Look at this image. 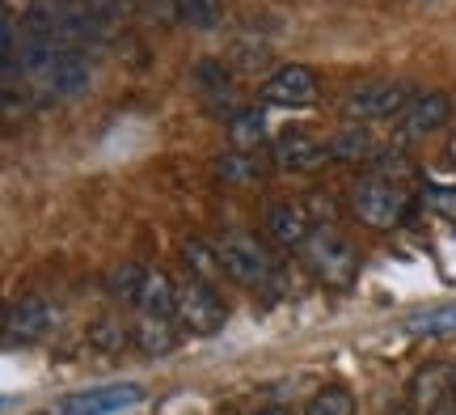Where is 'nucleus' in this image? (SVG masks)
I'll use <instances>...</instances> for the list:
<instances>
[{"label":"nucleus","instance_id":"obj_1","mask_svg":"<svg viewBox=\"0 0 456 415\" xmlns=\"http://www.w3.org/2000/svg\"><path fill=\"white\" fill-rule=\"evenodd\" d=\"M21 77L43 98H77L94 85V68L77 47H55V43H34L30 38L21 51Z\"/></svg>","mask_w":456,"mask_h":415},{"label":"nucleus","instance_id":"obj_2","mask_svg":"<svg viewBox=\"0 0 456 415\" xmlns=\"http://www.w3.org/2000/svg\"><path fill=\"white\" fill-rule=\"evenodd\" d=\"M410 212H414V195L406 191V183H393L385 174H372V178L355 183V191H351V216L372 233L402 229Z\"/></svg>","mask_w":456,"mask_h":415},{"label":"nucleus","instance_id":"obj_3","mask_svg":"<svg viewBox=\"0 0 456 415\" xmlns=\"http://www.w3.org/2000/svg\"><path fill=\"white\" fill-rule=\"evenodd\" d=\"M300 263L309 267L313 276L330 288H351L359 276V250L351 237H342L330 225H317L313 237L300 246Z\"/></svg>","mask_w":456,"mask_h":415},{"label":"nucleus","instance_id":"obj_4","mask_svg":"<svg viewBox=\"0 0 456 415\" xmlns=\"http://www.w3.org/2000/svg\"><path fill=\"white\" fill-rule=\"evenodd\" d=\"M216 254H220V267L232 284L241 288H262L279 276V263H275V250H266L258 233H245V229H232L216 242Z\"/></svg>","mask_w":456,"mask_h":415},{"label":"nucleus","instance_id":"obj_5","mask_svg":"<svg viewBox=\"0 0 456 415\" xmlns=\"http://www.w3.org/2000/svg\"><path fill=\"white\" fill-rule=\"evenodd\" d=\"M410 102H414V89L406 81H368V85H355L342 98V115H346V123L368 128V123L402 119Z\"/></svg>","mask_w":456,"mask_h":415},{"label":"nucleus","instance_id":"obj_6","mask_svg":"<svg viewBox=\"0 0 456 415\" xmlns=\"http://www.w3.org/2000/svg\"><path fill=\"white\" fill-rule=\"evenodd\" d=\"M174 318H178V327H182L186 335H199V339H208V335L224 331L228 310H224V301L216 297L212 284L199 280V276H186V280H178Z\"/></svg>","mask_w":456,"mask_h":415},{"label":"nucleus","instance_id":"obj_7","mask_svg":"<svg viewBox=\"0 0 456 415\" xmlns=\"http://www.w3.org/2000/svg\"><path fill=\"white\" fill-rule=\"evenodd\" d=\"M271 162L283 174H313V170L334 162V140H326V136L313 132V128H288V132L275 136Z\"/></svg>","mask_w":456,"mask_h":415},{"label":"nucleus","instance_id":"obj_8","mask_svg":"<svg viewBox=\"0 0 456 415\" xmlns=\"http://www.w3.org/2000/svg\"><path fill=\"white\" fill-rule=\"evenodd\" d=\"M258 98L266 106H279V111H305V106L322 98V81H317V72L309 64H283L262 81Z\"/></svg>","mask_w":456,"mask_h":415},{"label":"nucleus","instance_id":"obj_9","mask_svg":"<svg viewBox=\"0 0 456 415\" xmlns=\"http://www.w3.org/2000/svg\"><path fill=\"white\" fill-rule=\"evenodd\" d=\"M51 322H55V310H51L47 301L43 297H21V301H13V305L4 310L0 344H4L9 352L30 348V344H38V339L51 331Z\"/></svg>","mask_w":456,"mask_h":415},{"label":"nucleus","instance_id":"obj_10","mask_svg":"<svg viewBox=\"0 0 456 415\" xmlns=\"http://www.w3.org/2000/svg\"><path fill=\"white\" fill-rule=\"evenodd\" d=\"M144 399V386H98V390H77V394H64L55 403V415H114L127 411Z\"/></svg>","mask_w":456,"mask_h":415},{"label":"nucleus","instance_id":"obj_11","mask_svg":"<svg viewBox=\"0 0 456 415\" xmlns=\"http://www.w3.org/2000/svg\"><path fill=\"white\" fill-rule=\"evenodd\" d=\"M448 119H452V98L440 89H427V94H414L406 115L397 119V128H402V140L414 145V140H431L440 128H448Z\"/></svg>","mask_w":456,"mask_h":415},{"label":"nucleus","instance_id":"obj_12","mask_svg":"<svg viewBox=\"0 0 456 415\" xmlns=\"http://www.w3.org/2000/svg\"><path fill=\"white\" fill-rule=\"evenodd\" d=\"M266 229H271V237H275L279 246L300 250L313 237V229H317V225H313L309 203L279 200V203H271V212H266Z\"/></svg>","mask_w":456,"mask_h":415},{"label":"nucleus","instance_id":"obj_13","mask_svg":"<svg viewBox=\"0 0 456 415\" xmlns=\"http://www.w3.org/2000/svg\"><path fill=\"white\" fill-rule=\"evenodd\" d=\"M448 394H452V369L440 365V361L419 369V373L410 378V407H414V411L436 415L444 403H448Z\"/></svg>","mask_w":456,"mask_h":415},{"label":"nucleus","instance_id":"obj_14","mask_svg":"<svg viewBox=\"0 0 456 415\" xmlns=\"http://www.w3.org/2000/svg\"><path fill=\"white\" fill-rule=\"evenodd\" d=\"M275 166L271 157H262V153H237L228 149L220 162H216V178L224 187H254L266 178V170Z\"/></svg>","mask_w":456,"mask_h":415},{"label":"nucleus","instance_id":"obj_15","mask_svg":"<svg viewBox=\"0 0 456 415\" xmlns=\"http://www.w3.org/2000/svg\"><path fill=\"white\" fill-rule=\"evenodd\" d=\"M135 348L144 356H169L174 344H178V318H161V314H140L135 318Z\"/></svg>","mask_w":456,"mask_h":415},{"label":"nucleus","instance_id":"obj_16","mask_svg":"<svg viewBox=\"0 0 456 415\" xmlns=\"http://www.w3.org/2000/svg\"><path fill=\"white\" fill-rule=\"evenodd\" d=\"M191 81L199 85V94L212 102V106H224V115H237L241 106L232 102V81H228V68L220 60H199L191 68Z\"/></svg>","mask_w":456,"mask_h":415},{"label":"nucleus","instance_id":"obj_17","mask_svg":"<svg viewBox=\"0 0 456 415\" xmlns=\"http://www.w3.org/2000/svg\"><path fill=\"white\" fill-rule=\"evenodd\" d=\"M224 132H228V145L237 153H258L262 140H266V119H262V111L241 106L237 115L224 119Z\"/></svg>","mask_w":456,"mask_h":415},{"label":"nucleus","instance_id":"obj_18","mask_svg":"<svg viewBox=\"0 0 456 415\" xmlns=\"http://www.w3.org/2000/svg\"><path fill=\"white\" fill-rule=\"evenodd\" d=\"M174 301H178V284L169 280L165 271H148L144 280V293H140V314H161V318H174Z\"/></svg>","mask_w":456,"mask_h":415},{"label":"nucleus","instance_id":"obj_19","mask_svg":"<svg viewBox=\"0 0 456 415\" xmlns=\"http://www.w3.org/2000/svg\"><path fill=\"white\" fill-rule=\"evenodd\" d=\"M376 157H380V149H376L368 128L351 123L342 136H334V162H376Z\"/></svg>","mask_w":456,"mask_h":415},{"label":"nucleus","instance_id":"obj_20","mask_svg":"<svg viewBox=\"0 0 456 415\" xmlns=\"http://www.w3.org/2000/svg\"><path fill=\"white\" fill-rule=\"evenodd\" d=\"M144 280H148V271L140 263H123L106 276V293H110L114 301H123V305H135L140 293H144Z\"/></svg>","mask_w":456,"mask_h":415},{"label":"nucleus","instance_id":"obj_21","mask_svg":"<svg viewBox=\"0 0 456 415\" xmlns=\"http://www.w3.org/2000/svg\"><path fill=\"white\" fill-rule=\"evenodd\" d=\"M410 335H456V301L452 305H436V310H423V314L406 318Z\"/></svg>","mask_w":456,"mask_h":415},{"label":"nucleus","instance_id":"obj_22","mask_svg":"<svg viewBox=\"0 0 456 415\" xmlns=\"http://www.w3.org/2000/svg\"><path fill=\"white\" fill-rule=\"evenodd\" d=\"M182 259H186V267H195L199 280H216V276H224L220 254H216V242H199V237H191V242L182 246Z\"/></svg>","mask_w":456,"mask_h":415},{"label":"nucleus","instance_id":"obj_23","mask_svg":"<svg viewBox=\"0 0 456 415\" xmlns=\"http://www.w3.org/2000/svg\"><path fill=\"white\" fill-rule=\"evenodd\" d=\"M305 415H355V394L346 386H326L309 399Z\"/></svg>","mask_w":456,"mask_h":415},{"label":"nucleus","instance_id":"obj_24","mask_svg":"<svg viewBox=\"0 0 456 415\" xmlns=\"http://www.w3.org/2000/svg\"><path fill=\"white\" fill-rule=\"evenodd\" d=\"M178 4V21H186L191 30H216L220 26V0H174Z\"/></svg>","mask_w":456,"mask_h":415},{"label":"nucleus","instance_id":"obj_25","mask_svg":"<svg viewBox=\"0 0 456 415\" xmlns=\"http://www.w3.org/2000/svg\"><path fill=\"white\" fill-rule=\"evenodd\" d=\"M127 339L135 344V331H127L118 318H102L98 327L89 331V344H94L98 352H123V344H127Z\"/></svg>","mask_w":456,"mask_h":415},{"label":"nucleus","instance_id":"obj_26","mask_svg":"<svg viewBox=\"0 0 456 415\" xmlns=\"http://www.w3.org/2000/svg\"><path fill=\"white\" fill-rule=\"evenodd\" d=\"M423 208L431 216H440V220H448V225H456V187H444V183H431L423 187Z\"/></svg>","mask_w":456,"mask_h":415},{"label":"nucleus","instance_id":"obj_27","mask_svg":"<svg viewBox=\"0 0 456 415\" xmlns=\"http://www.w3.org/2000/svg\"><path fill=\"white\" fill-rule=\"evenodd\" d=\"M85 4H89V13H94L98 26H110L118 17H127L131 9H140V0H85Z\"/></svg>","mask_w":456,"mask_h":415},{"label":"nucleus","instance_id":"obj_28","mask_svg":"<svg viewBox=\"0 0 456 415\" xmlns=\"http://www.w3.org/2000/svg\"><path fill=\"white\" fill-rule=\"evenodd\" d=\"M140 13L148 21H178V4L174 0H140Z\"/></svg>","mask_w":456,"mask_h":415},{"label":"nucleus","instance_id":"obj_29","mask_svg":"<svg viewBox=\"0 0 456 415\" xmlns=\"http://www.w3.org/2000/svg\"><path fill=\"white\" fill-rule=\"evenodd\" d=\"M448 166L456 170V132H452V140H448Z\"/></svg>","mask_w":456,"mask_h":415},{"label":"nucleus","instance_id":"obj_30","mask_svg":"<svg viewBox=\"0 0 456 415\" xmlns=\"http://www.w3.org/2000/svg\"><path fill=\"white\" fill-rule=\"evenodd\" d=\"M258 415H296V411H288V407H266V411H258Z\"/></svg>","mask_w":456,"mask_h":415},{"label":"nucleus","instance_id":"obj_31","mask_svg":"<svg viewBox=\"0 0 456 415\" xmlns=\"http://www.w3.org/2000/svg\"><path fill=\"white\" fill-rule=\"evenodd\" d=\"M389 415H419V411H414V407H393Z\"/></svg>","mask_w":456,"mask_h":415},{"label":"nucleus","instance_id":"obj_32","mask_svg":"<svg viewBox=\"0 0 456 415\" xmlns=\"http://www.w3.org/2000/svg\"><path fill=\"white\" fill-rule=\"evenodd\" d=\"M436 415H456V403H444V407H440Z\"/></svg>","mask_w":456,"mask_h":415},{"label":"nucleus","instance_id":"obj_33","mask_svg":"<svg viewBox=\"0 0 456 415\" xmlns=\"http://www.w3.org/2000/svg\"><path fill=\"white\" fill-rule=\"evenodd\" d=\"M452 403H456V369H452Z\"/></svg>","mask_w":456,"mask_h":415}]
</instances>
